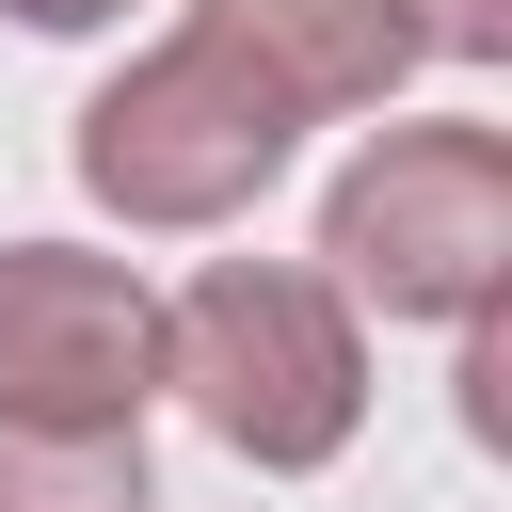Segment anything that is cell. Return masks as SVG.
<instances>
[{
	"instance_id": "1",
	"label": "cell",
	"mask_w": 512,
	"mask_h": 512,
	"mask_svg": "<svg viewBox=\"0 0 512 512\" xmlns=\"http://www.w3.org/2000/svg\"><path fill=\"white\" fill-rule=\"evenodd\" d=\"M160 384L208 416L224 464L256 480H304L368 432V320L336 304V272L304 256H208L176 304H160Z\"/></svg>"
},
{
	"instance_id": "2",
	"label": "cell",
	"mask_w": 512,
	"mask_h": 512,
	"mask_svg": "<svg viewBox=\"0 0 512 512\" xmlns=\"http://www.w3.org/2000/svg\"><path fill=\"white\" fill-rule=\"evenodd\" d=\"M288 144H304V112L272 96V64L192 0L144 64H112L96 96H80V192L128 224V240H208V224H240L272 176H288Z\"/></svg>"
},
{
	"instance_id": "3",
	"label": "cell",
	"mask_w": 512,
	"mask_h": 512,
	"mask_svg": "<svg viewBox=\"0 0 512 512\" xmlns=\"http://www.w3.org/2000/svg\"><path fill=\"white\" fill-rule=\"evenodd\" d=\"M320 272L336 304L368 320H480L512 288V128L480 112H416V128H368L352 176L320 192Z\"/></svg>"
},
{
	"instance_id": "4",
	"label": "cell",
	"mask_w": 512,
	"mask_h": 512,
	"mask_svg": "<svg viewBox=\"0 0 512 512\" xmlns=\"http://www.w3.org/2000/svg\"><path fill=\"white\" fill-rule=\"evenodd\" d=\"M160 288L80 240H0V416L16 432H144Z\"/></svg>"
},
{
	"instance_id": "5",
	"label": "cell",
	"mask_w": 512,
	"mask_h": 512,
	"mask_svg": "<svg viewBox=\"0 0 512 512\" xmlns=\"http://www.w3.org/2000/svg\"><path fill=\"white\" fill-rule=\"evenodd\" d=\"M208 16L272 64V96H288L304 128L384 112V96L432 64V16H416V0H208Z\"/></svg>"
},
{
	"instance_id": "6",
	"label": "cell",
	"mask_w": 512,
	"mask_h": 512,
	"mask_svg": "<svg viewBox=\"0 0 512 512\" xmlns=\"http://www.w3.org/2000/svg\"><path fill=\"white\" fill-rule=\"evenodd\" d=\"M0 512H160L144 432H16L0 416Z\"/></svg>"
},
{
	"instance_id": "7",
	"label": "cell",
	"mask_w": 512,
	"mask_h": 512,
	"mask_svg": "<svg viewBox=\"0 0 512 512\" xmlns=\"http://www.w3.org/2000/svg\"><path fill=\"white\" fill-rule=\"evenodd\" d=\"M448 336H464V432H480V448H512V320L480 304V320H448Z\"/></svg>"
},
{
	"instance_id": "8",
	"label": "cell",
	"mask_w": 512,
	"mask_h": 512,
	"mask_svg": "<svg viewBox=\"0 0 512 512\" xmlns=\"http://www.w3.org/2000/svg\"><path fill=\"white\" fill-rule=\"evenodd\" d=\"M432 16V64H496L512 48V0H416Z\"/></svg>"
},
{
	"instance_id": "9",
	"label": "cell",
	"mask_w": 512,
	"mask_h": 512,
	"mask_svg": "<svg viewBox=\"0 0 512 512\" xmlns=\"http://www.w3.org/2000/svg\"><path fill=\"white\" fill-rule=\"evenodd\" d=\"M0 16H16V32H112L128 0H0Z\"/></svg>"
}]
</instances>
